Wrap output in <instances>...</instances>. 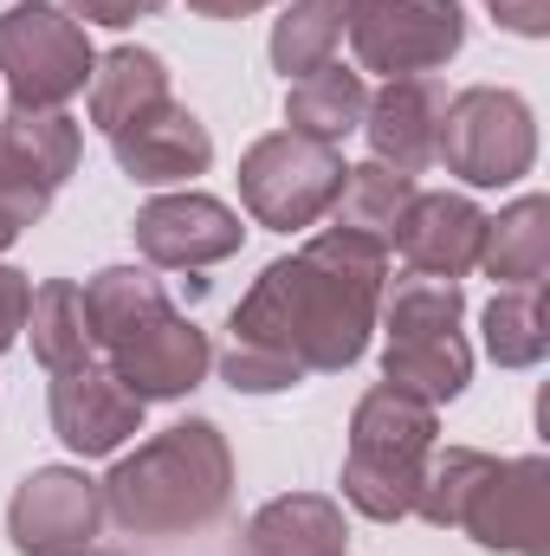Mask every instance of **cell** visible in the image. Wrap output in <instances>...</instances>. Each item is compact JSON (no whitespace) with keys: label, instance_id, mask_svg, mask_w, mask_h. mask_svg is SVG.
I'll list each match as a JSON object with an SVG mask.
<instances>
[{"label":"cell","instance_id":"cell-1","mask_svg":"<svg viewBox=\"0 0 550 556\" xmlns=\"http://www.w3.org/2000/svg\"><path fill=\"white\" fill-rule=\"evenodd\" d=\"M389 247L324 227L298 253L273 260L247 285L227 317V350L214 356L234 395H285L311 376H343L370 356L383 291H389Z\"/></svg>","mask_w":550,"mask_h":556},{"label":"cell","instance_id":"cell-2","mask_svg":"<svg viewBox=\"0 0 550 556\" xmlns=\"http://www.w3.org/2000/svg\"><path fill=\"white\" fill-rule=\"evenodd\" d=\"M104 518L130 538H188L234 505V446L208 415H188L137 440L98 479Z\"/></svg>","mask_w":550,"mask_h":556},{"label":"cell","instance_id":"cell-3","mask_svg":"<svg viewBox=\"0 0 550 556\" xmlns=\"http://www.w3.org/2000/svg\"><path fill=\"white\" fill-rule=\"evenodd\" d=\"M85 311L98 356L137 389L142 402H188L208 369L214 343L195 317H182L162 291L155 266H104L85 278Z\"/></svg>","mask_w":550,"mask_h":556},{"label":"cell","instance_id":"cell-4","mask_svg":"<svg viewBox=\"0 0 550 556\" xmlns=\"http://www.w3.org/2000/svg\"><path fill=\"white\" fill-rule=\"evenodd\" d=\"M440 446V408L414 402L389 382H370L350 408V446H343V498L370 525L414 518V492L427 472V453Z\"/></svg>","mask_w":550,"mask_h":556},{"label":"cell","instance_id":"cell-5","mask_svg":"<svg viewBox=\"0 0 550 556\" xmlns=\"http://www.w3.org/2000/svg\"><path fill=\"white\" fill-rule=\"evenodd\" d=\"M98 72L91 26L59 0H13L0 13V91L13 111H65Z\"/></svg>","mask_w":550,"mask_h":556},{"label":"cell","instance_id":"cell-6","mask_svg":"<svg viewBox=\"0 0 550 556\" xmlns=\"http://www.w3.org/2000/svg\"><path fill=\"white\" fill-rule=\"evenodd\" d=\"M434 162L460 188H518L538 168V117L512 85H466L447 98Z\"/></svg>","mask_w":550,"mask_h":556},{"label":"cell","instance_id":"cell-7","mask_svg":"<svg viewBox=\"0 0 550 556\" xmlns=\"http://www.w3.org/2000/svg\"><path fill=\"white\" fill-rule=\"evenodd\" d=\"M343 149L317 137H298V130H273L240 155V207L253 227L266 233H304L317 220H330L337 194H343Z\"/></svg>","mask_w":550,"mask_h":556},{"label":"cell","instance_id":"cell-8","mask_svg":"<svg viewBox=\"0 0 550 556\" xmlns=\"http://www.w3.org/2000/svg\"><path fill=\"white\" fill-rule=\"evenodd\" d=\"M357 72L389 78H434L466 46V7L460 0H350L343 26Z\"/></svg>","mask_w":550,"mask_h":556},{"label":"cell","instance_id":"cell-9","mask_svg":"<svg viewBox=\"0 0 550 556\" xmlns=\"http://www.w3.org/2000/svg\"><path fill=\"white\" fill-rule=\"evenodd\" d=\"M453 531H466L479 551L499 556H550V459L545 453H518V459L492 453Z\"/></svg>","mask_w":550,"mask_h":556},{"label":"cell","instance_id":"cell-10","mask_svg":"<svg viewBox=\"0 0 550 556\" xmlns=\"http://www.w3.org/2000/svg\"><path fill=\"white\" fill-rule=\"evenodd\" d=\"M85 130L65 111H0V207L20 227H39L59 188L78 175Z\"/></svg>","mask_w":550,"mask_h":556},{"label":"cell","instance_id":"cell-11","mask_svg":"<svg viewBox=\"0 0 550 556\" xmlns=\"http://www.w3.org/2000/svg\"><path fill=\"white\" fill-rule=\"evenodd\" d=\"M104 531V492L85 466H33L7 498V544L20 556H85Z\"/></svg>","mask_w":550,"mask_h":556},{"label":"cell","instance_id":"cell-12","mask_svg":"<svg viewBox=\"0 0 550 556\" xmlns=\"http://www.w3.org/2000/svg\"><path fill=\"white\" fill-rule=\"evenodd\" d=\"M137 233L142 266L155 273H208L221 260H234L247 247V227L227 201L201 194V188H168V194H149L130 220Z\"/></svg>","mask_w":550,"mask_h":556},{"label":"cell","instance_id":"cell-13","mask_svg":"<svg viewBox=\"0 0 550 556\" xmlns=\"http://www.w3.org/2000/svg\"><path fill=\"white\" fill-rule=\"evenodd\" d=\"M142 408H149V402H142L104 356H91V363H78V369H59L52 389H46L52 433H59L65 453H78V459H111V453H124L142 433Z\"/></svg>","mask_w":550,"mask_h":556},{"label":"cell","instance_id":"cell-14","mask_svg":"<svg viewBox=\"0 0 550 556\" xmlns=\"http://www.w3.org/2000/svg\"><path fill=\"white\" fill-rule=\"evenodd\" d=\"M479 247H486V207L460 188H414L409 214L389 240V253H402V266L421 278H460L479 273Z\"/></svg>","mask_w":550,"mask_h":556},{"label":"cell","instance_id":"cell-15","mask_svg":"<svg viewBox=\"0 0 550 556\" xmlns=\"http://www.w3.org/2000/svg\"><path fill=\"white\" fill-rule=\"evenodd\" d=\"M111 155H117V168L137 188H188L195 175L214 168V137H208V124L188 104L168 98V104L142 111L137 124H124L111 137Z\"/></svg>","mask_w":550,"mask_h":556},{"label":"cell","instance_id":"cell-16","mask_svg":"<svg viewBox=\"0 0 550 556\" xmlns=\"http://www.w3.org/2000/svg\"><path fill=\"white\" fill-rule=\"evenodd\" d=\"M440 117H447V91L434 78H389L383 91H370V111H363L370 162L396 175H427L440 149Z\"/></svg>","mask_w":550,"mask_h":556},{"label":"cell","instance_id":"cell-17","mask_svg":"<svg viewBox=\"0 0 550 556\" xmlns=\"http://www.w3.org/2000/svg\"><path fill=\"white\" fill-rule=\"evenodd\" d=\"M383 382L427 408H447L473 382L466 330H383Z\"/></svg>","mask_w":550,"mask_h":556},{"label":"cell","instance_id":"cell-18","mask_svg":"<svg viewBox=\"0 0 550 556\" xmlns=\"http://www.w3.org/2000/svg\"><path fill=\"white\" fill-rule=\"evenodd\" d=\"M247 556H350V518L324 492H278L247 525Z\"/></svg>","mask_w":550,"mask_h":556},{"label":"cell","instance_id":"cell-19","mask_svg":"<svg viewBox=\"0 0 550 556\" xmlns=\"http://www.w3.org/2000/svg\"><path fill=\"white\" fill-rule=\"evenodd\" d=\"M363 111H370V78L357 65H343V59H330V65L285 85V130L317 137L330 149H343V137L363 130Z\"/></svg>","mask_w":550,"mask_h":556},{"label":"cell","instance_id":"cell-20","mask_svg":"<svg viewBox=\"0 0 550 556\" xmlns=\"http://www.w3.org/2000/svg\"><path fill=\"white\" fill-rule=\"evenodd\" d=\"M175 91H168V65H162V52H149V46H111V52H98V72H91V85H85V104H91V124L104 130V137H117L124 124H137L142 111H155V104H168Z\"/></svg>","mask_w":550,"mask_h":556},{"label":"cell","instance_id":"cell-21","mask_svg":"<svg viewBox=\"0 0 550 556\" xmlns=\"http://www.w3.org/2000/svg\"><path fill=\"white\" fill-rule=\"evenodd\" d=\"M479 273L499 291L505 285H550V201L545 194H518L512 207L486 214Z\"/></svg>","mask_w":550,"mask_h":556},{"label":"cell","instance_id":"cell-22","mask_svg":"<svg viewBox=\"0 0 550 556\" xmlns=\"http://www.w3.org/2000/svg\"><path fill=\"white\" fill-rule=\"evenodd\" d=\"M26 337H33V363H39L46 376L91 363V356H98V337H91L85 285H78V278H46V285H33Z\"/></svg>","mask_w":550,"mask_h":556},{"label":"cell","instance_id":"cell-23","mask_svg":"<svg viewBox=\"0 0 550 556\" xmlns=\"http://www.w3.org/2000/svg\"><path fill=\"white\" fill-rule=\"evenodd\" d=\"M479 330H486V356L499 369H538L550 356L545 285H505V291H492V304L479 311Z\"/></svg>","mask_w":550,"mask_h":556},{"label":"cell","instance_id":"cell-24","mask_svg":"<svg viewBox=\"0 0 550 556\" xmlns=\"http://www.w3.org/2000/svg\"><path fill=\"white\" fill-rule=\"evenodd\" d=\"M343 26H350V0H285V13L273 20V39H266L273 72L291 85V78L330 65L343 46Z\"/></svg>","mask_w":550,"mask_h":556},{"label":"cell","instance_id":"cell-25","mask_svg":"<svg viewBox=\"0 0 550 556\" xmlns=\"http://www.w3.org/2000/svg\"><path fill=\"white\" fill-rule=\"evenodd\" d=\"M414 188H421L414 175H396V168H383V162H357V168L343 175V194H337V207H330V227L389 247L396 227H402V214H409Z\"/></svg>","mask_w":550,"mask_h":556},{"label":"cell","instance_id":"cell-26","mask_svg":"<svg viewBox=\"0 0 550 556\" xmlns=\"http://www.w3.org/2000/svg\"><path fill=\"white\" fill-rule=\"evenodd\" d=\"M26 304H33V278L0 260V356L26 337Z\"/></svg>","mask_w":550,"mask_h":556},{"label":"cell","instance_id":"cell-27","mask_svg":"<svg viewBox=\"0 0 550 556\" xmlns=\"http://www.w3.org/2000/svg\"><path fill=\"white\" fill-rule=\"evenodd\" d=\"M78 26H111V33H124V26H137V20H149L162 0H59Z\"/></svg>","mask_w":550,"mask_h":556},{"label":"cell","instance_id":"cell-28","mask_svg":"<svg viewBox=\"0 0 550 556\" xmlns=\"http://www.w3.org/2000/svg\"><path fill=\"white\" fill-rule=\"evenodd\" d=\"M492 20L518 39H545L550 33V0H492Z\"/></svg>","mask_w":550,"mask_h":556},{"label":"cell","instance_id":"cell-29","mask_svg":"<svg viewBox=\"0 0 550 556\" xmlns=\"http://www.w3.org/2000/svg\"><path fill=\"white\" fill-rule=\"evenodd\" d=\"M266 7H278V0H188V13H201V20H253Z\"/></svg>","mask_w":550,"mask_h":556},{"label":"cell","instance_id":"cell-30","mask_svg":"<svg viewBox=\"0 0 550 556\" xmlns=\"http://www.w3.org/2000/svg\"><path fill=\"white\" fill-rule=\"evenodd\" d=\"M20 233H26V227H20V220H13V214H7V207H0V253H7V247H13V240H20Z\"/></svg>","mask_w":550,"mask_h":556},{"label":"cell","instance_id":"cell-31","mask_svg":"<svg viewBox=\"0 0 550 556\" xmlns=\"http://www.w3.org/2000/svg\"><path fill=\"white\" fill-rule=\"evenodd\" d=\"M486 7H492V0H486Z\"/></svg>","mask_w":550,"mask_h":556}]
</instances>
